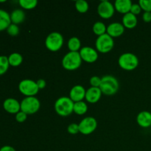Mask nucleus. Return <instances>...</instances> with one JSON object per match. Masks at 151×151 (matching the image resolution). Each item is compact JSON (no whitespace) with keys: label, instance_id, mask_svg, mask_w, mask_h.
Here are the masks:
<instances>
[{"label":"nucleus","instance_id":"1","mask_svg":"<svg viewBox=\"0 0 151 151\" xmlns=\"http://www.w3.org/2000/svg\"><path fill=\"white\" fill-rule=\"evenodd\" d=\"M119 82L115 77L106 75L101 78L100 88L102 93L106 95L111 96L116 94L119 89Z\"/></svg>","mask_w":151,"mask_h":151},{"label":"nucleus","instance_id":"2","mask_svg":"<svg viewBox=\"0 0 151 151\" xmlns=\"http://www.w3.org/2000/svg\"><path fill=\"white\" fill-rule=\"evenodd\" d=\"M74 104L69 97H59L55 103V110L60 116H67L73 112Z\"/></svg>","mask_w":151,"mask_h":151},{"label":"nucleus","instance_id":"3","mask_svg":"<svg viewBox=\"0 0 151 151\" xmlns=\"http://www.w3.org/2000/svg\"><path fill=\"white\" fill-rule=\"evenodd\" d=\"M82 63L80 53L78 52H69L62 59V66L66 70H76Z\"/></svg>","mask_w":151,"mask_h":151},{"label":"nucleus","instance_id":"4","mask_svg":"<svg viewBox=\"0 0 151 151\" xmlns=\"http://www.w3.org/2000/svg\"><path fill=\"white\" fill-rule=\"evenodd\" d=\"M119 66L126 71H132L139 65V59L137 55L131 52L123 53L118 59Z\"/></svg>","mask_w":151,"mask_h":151},{"label":"nucleus","instance_id":"5","mask_svg":"<svg viewBox=\"0 0 151 151\" xmlns=\"http://www.w3.org/2000/svg\"><path fill=\"white\" fill-rule=\"evenodd\" d=\"M63 44V37L60 32H52L47 35L45 40V46L51 52H57L60 50Z\"/></svg>","mask_w":151,"mask_h":151},{"label":"nucleus","instance_id":"6","mask_svg":"<svg viewBox=\"0 0 151 151\" xmlns=\"http://www.w3.org/2000/svg\"><path fill=\"white\" fill-rule=\"evenodd\" d=\"M21 111L27 114H35L41 107L39 100L35 97H26L21 102Z\"/></svg>","mask_w":151,"mask_h":151},{"label":"nucleus","instance_id":"7","mask_svg":"<svg viewBox=\"0 0 151 151\" xmlns=\"http://www.w3.org/2000/svg\"><path fill=\"white\" fill-rule=\"evenodd\" d=\"M114 41L112 37L107 33L97 37L95 42V47L97 51L100 53H108L113 49Z\"/></svg>","mask_w":151,"mask_h":151},{"label":"nucleus","instance_id":"8","mask_svg":"<svg viewBox=\"0 0 151 151\" xmlns=\"http://www.w3.org/2000/svg\"><path fill=\"white\" fill-rule=\"evenodd\" d=\"M19 91L26 97H35L39 91L36 82L29 79H25L21 81L19 84Z\"/></svg>","mask_w":151,"mask_h":151},{"label":"nucleus","instance_id":"9","mask_svg":"<svg viewBox=\"0 0 151 151\" xmlns=\"http://www.w3.org/2000/svg\"><path fill=\"white\" fill-rule=\"evenodd\" d=\"M79 132L83 135H88L94 132L97 127V122L95 118L87 116L81 121L79 124Z\"/></svg>","mask_w":151,"mask_h":151},{"label":"nucleus","instance_id":"10","mask_svg":"<svg viewBox=\"0 0 151 151\" xmlns=\"http://www.w3.org/2000/svg\"><path fill=\"white\" fill-rule=\"evenodd\" d=\"M114 5L111 1H102L97 7V13L101 18L104 19H109L114 14Z\"/></svg>","mask_w":151,"mask_h":151},{"label":"nucleus","instance_id":"11","mask_svg":"<svg viewBox=\"0 0 151 151\" xmlns=\"http://www.w3.org/2000/svg\"><path fill=\"white\" fill-rule=\"evenodd\" d=\"M82 60L87 63H94L98 58V53L97 50L90 47H84L79 52Z\"/></svg>","mask_w":151,"mask_h":151},{"label":"nucleus","instance_id":"12","mask_svg":"<svg viewBox=\"0 0 151 151\" xmlns=\"http://www.w3.org/2000/svg\"><path fill=\"white\" fill-rule=\"evenodd\" d=\"M86 92V91L83 86L81 85H76L71 88L70 92H69V98L74 103L82 101L85 98Z\"/></svg>","mask_w":151,"mask_h":151},{"label":"nucleus","instance_id":"13","mask_svg":"<svg viewBox=\"0 0 151 151\" xmlns=\"http://www.w3.org/2000/svg\"><path fill=\"white\" fill-rule=\"evenodd\" d=\"M3 108L10 114H17L21 111V104L14 98H7L3 103Z\"/></svg>","mask_w":151,"mask_h":151},{"label":"nucleus","instance_id":"14","mask_svg":"<svg viewBox=\"0 0 151 151\" xmlns=\"http://www.w3.org/2000/svg\"><path fill=\"white\" fill-rule=\"evenodd\" d=\"M125 32V27L119 22H114L107 27L106 33L112 38H116L122 35Z\"/></svg>","mask_w":151,"mask_h":151},{"label":"nucleus","instance_id":"15","mask_svg":"<svg viewBox=\"0 0 151 151\" xmlns=\"http://www.w3.org/2000/svg\"><path fill=\"white\" fill-rule=\"evenodd\" d=\"M102 91L100 88L97 87H90L86 90L85 99L90 103H96L100 100L102 96Z\"/></svg>","mask_w":151,"mask_h":151},{"label":"nucleus","instance_id":"16","mask_svg":"<svg viewBox=\"0 0 151 151\" xmlns=\"http://www.w3.org/2000/svg\"><path fill=\"white\" fill-rule=\"evenodd\" d=\"M137 122L142 128H147L151 126V113L147 111H143L139 113L137 116Z\"/></svg>","mask_w":151,"mask_h":151},{"label":"nucleus","instance_id":"17","mask_svg":"<svg viewBox=\"0 0 151 151\" xmlns=\"http://www.w3.org/2000/svg\"><path fill=\"white\" fill-rule=\"evenodd\" d=\"M132 4L131 0H116L114 5L116 11L125 15L130 13Z\"/></svg>","mask_w":151,"mask_h":151},{"label":"nucleus","instance_id":"18","mask_svg":"<svg viewBox=\"0 0 151 151\" xmlns=\"http://www.w3.org/2000/svg\"><path fill=\"white\" fill-rule=\"evenodd\" d=\"M137 18L135 15L131 13H128L125 14L122 18V24L125 28L128 29H133L137 25Z\"/></svg>","mask_w":151,"mask_h":151},{"label":"nucleus","instance_id":"19","mask_svg":"<svg viewBox=\"0 0 151 151\" xmlns=\"http://www.w3.org/2000/svg\"><path fill=\"white\" fill-rule=\"evenodd\" d=\"M11 24L10 15L7 11L0 9V32L7 29Z\"/></svg>","mask_w":151,"mask_h":151},{"label":"nucleus","instance_id":"20","mask_svg":"<svg viewBox=\"0 0 151 151\" xmlns=\"http://www.w3.org/2000/svg\"><path fill=\"white\" fill-rule=\"evenodd\" d=\"M25 19V13L24 12L20 9H16L14 10L10 14V19L11 22L14 24H19L22 23L24 21Z\"/></svg>","mask_w":151,"mask_h":151},{"label":"nucleus","instance_id":"21","mask_svg":"<svg viewBox=\"0 0 151 151\" xmlns=\"http://www.w3.org/2000/svg\"><path fill=\"white\" fill-rule=\"evenodd\" d=\"M8 61L10 66L16 67V66H19L22 64V63L23 62V57L19 53L13 52L9 55Z\"/></svg>","mask_w":151,"mask_h":151},{"label":"nucleus","instance_id":"22","mask_svg":"<svg viewBox=\"0 0 151 151\" xmlns=\"http://www.w3.org/2000/svg\"><path fill=\"white\" fill-rule=\"evenodd\" d=\"M88 111V106L83 101H80L75 103L74 104L73 112L78 115H83Z\"/></svg>","mask_w":151,"mask_h":151},{"label":"nucleus","instance_id":"23","mask_svg":"<svg viewBox=\"0 0 151 151\" xmlns=\"http://www.w3.org/2000/svg\"><path fill=\"white\" fill-rule=\"evenodd\" d=\"M67 46L70 52H78L81 47V42L77 37H72L68 41Z\"/></svg>","mask_w":151,"mask_h":151},{"label":"nucleus","instance_id":"24","mask_svg":"<svg viewBox=\"0 0 151 151\" xmlns=\"http://www.w3.org/2000/svg\"><path fill=\"white\" fill-rule=\"evenodd\" d=\"M92 29L95 35L100 36V35L106 33V32L107 31V27H106V24L103 22H97L93 25Z\"/></svg>","mask_w":151,"mask_h":151},{"label":"nucleus","instance_id":"25","mask_svg":"<svg viewBox=\"0 0 151 151\" xmlns=\"http://www.w3.org/2000/svg\"><path fill=\"white\" fill-rule=\"evenodd\" d=\"M19 4L22 8L25 10H32L35 8L38 4L37 0H19Z\"/></svg>","mask_w":151,"mask_h":151},{"label":"nucleus","instance_id":"26","mask_svg":"<svg viewBox=\"0 0 151 151\" xmlns=\"http://www.w3.org/2000/svg\"><path fill=\"white\" fill-rule=\"evenodd\" d=\"M10 63L8 58L4 55H0V75H2L8 70Z\"/></svg>","mask_w":151,"mask_h":151},{"label":"nucleus","instance_id":"27","mask_svg":"<svg viewBox=\"0 0 151 151\" xmlns=\"http://www.w3.org/2000/svg\"><path fill=\"white\" fill-rule=\"evenodd\" d=\"M75 8L79 13H85L88 10V4L85 0H78L75 2Z\"/></svg>","mask_w":151,"mask_h":151},{"label":"nucleus","instance_id":"28","mask_svg":"<svg viewBox=\"0 0 151 151\" xmlns=\"http://www.w3.org/2000/svg\"><path fill=\"white\" fill-rule=\"evenodd\" d=\"M139 4L145 12H151V0H139Z\"/></svg>","mask_w":151,"mask_h":151},{"label":"nucleus","instance_id":"29","mask_svg":"<svg viewBox=\"0 0 151 151\" xmlns=\"http://www.w3.org/2000/svg\"><path fill=\"white\" fill-rule=\"evenodd\" d=\"M7 33L11 36H16L19 35V28L18 25L14 24H11L10 26L7 27Z\"/></svg>","mask_w":151,"mask_h":151},{"label":"nucleus","instance_id":"30","mask_svg":"<svg viewBox=\"0 0 151 151\" xmlns=\"http://www.w3.org/2000/svg\"><path fill=\"white\" fill-rule=\"evenodd\" d=\"M100 83H101V78H99L98 76H93L90 79V84L91 87L100 88Z\"/></svg>","mask_w":151,"mask_h":151},{"label":"nucleus","instance_id":"31","mask_svg":"<svg viewBox=\"0 0 151 151\" xmlns=\"http://www.w3.org/2000/svg\"><path fill=\"white\" fill-rule=\"evenodd\" d=\"M67 131L70 134H76L79 132V126L76 123H72L68 126Z\"/></svg>","mask_w":151,"mask_h":151},{"label":"nucleus","instance_id":"32","mask_svg":"<svg viewBox=\"0 0 151 151\" xmlns=\"http://www.w3.org/2000/svg\"><path fill=\"white\" fill-rule=\"evenodd\" d=\"M27 118V114H25L24 112L22 111H20L19 113L16 114V119L19 122H24L26 120Z\"/></svg>","mask_w":151,"mask_h":151},{"label":"nucleus","instance_id":"33","mask_svg":"<svg viewBox=\"0 0 151 151\" xmlns=\"http://www.w3.org/2000/svg\"><path fill=\"white\" fill-rule=\"evenodd\" d=\"M141 10L142 8L140 7V5L139 4H133L132 6H131V11L130 13H133L134 15L137 16V15L141 13Z\"/></svg>","mask_w":151,"mask_h":151},{"label":"nucleus","instance_id":"34","mask_svg":"<svg viewBox=\"0 0 151 151\" xmlns=\"http://www.w3.org/2000/svg\"><path fill=\"white\" fill-rule=\"evenodd\" d=\"M142 19L146 23L151 22V12H145L142 15Z\"/></svg>","mask_w":151,"mask_h":151},{"label":"nucleus","instance_id":"35","mask_svg":"<svg viewBox=\"0 0 151 151\" xmlns=\"http://www.w3.org/2000/svg\"><path fill=\"white\" fill-rule=\"evenodd\" d=\"M36 84H37V86H38V88L40 89H43V88H44L46 87V86H47V83H46V81H44V79H39L38 80V81H36Z\"/></svg>","mask_w":151,"mask_h":151},{"label":"nucleus","instance_id":"36","mask_svg":"<svg viewBox=\"0 0 151 151\" xmlns=\"http://www.w3.org/2000/svg\"><path fill=\"white\" fill-rule=\"evenodd\" d=\"M0 151H16V150H15L13 147H11V146L5 145V146H3L2 147L0 148Z\"/></svg>","mask_w":151,"mask_h":151},{"label":"nucleus","instance_id":"37","mask_svg":"<svg viewBox=\"0 0 151 151\" xmlns=\"http://www.w3.org/2000/svg\"><path fill=\"white\" fill-rule=\"evenodd\" d=\"M5 0H3V1H0V2H5Z\"/></svg>","mask_w":151,"mask_h":151}]
</instances>
